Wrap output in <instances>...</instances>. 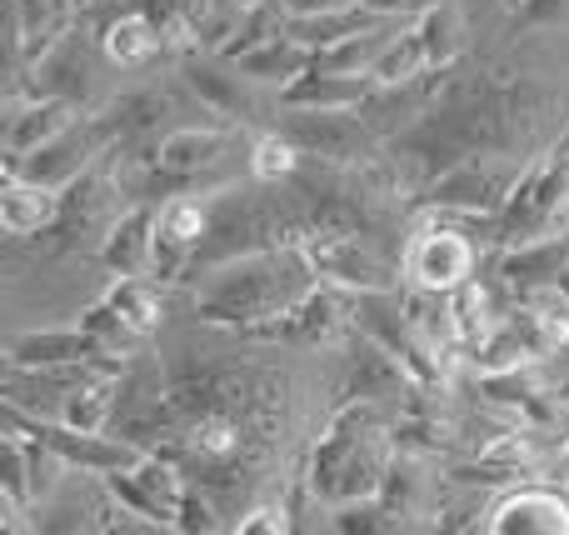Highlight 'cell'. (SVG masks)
Segmentation results:
<instances>
[{
  "label": "cell",
  "mask_w": 569,
  "mask_h": 535,
  "mask_svg": "<svg viewBox=\"0 0 569 535\" xmlns=\"http://www.w3.org/2000/svg\"><path fill=\"white\" fill-rule=\"evenodd\" d=\"M320 270V280H335L340 290H395V270L390 260H380L365 236H330L305 246Z\"/></svg>",
  "instance_id": "9"
},
{
  "label": "cell",
  "mask_w": 569,
  "mask_h": 535,
  "mask_svg": "<svg viewBox=\"0 0 569 535\" xmlns=\"http://www.w3.org/2000/svg\"><path fill=\"white\" fill-rule=\"evenodd\" d=\"M220 516H226V511H220V501L210 496L206 486H196V480H190V486H186V501H180V521H176V531H186V535H200V531H206V535H210V531L226 526Z\"/></svg>",
  "instance_id": "29"
},
{
  "label": "cell",
  "mask_w": 569,
  "mask_h": 535,
  "mask_svg": "<svg viewBox=\"0 0 569 535\" xmlns=\"http://www.w3.org/2000/svg\"><path fill=\"white\" fill-rule=\"evenodd\" d=\"M425 70H435L430 66V46H425V36H420V26H405L400 36L385 46V56L375 60V70L370 76L380 80V86H405V80H420Z\"/></svg>",
  "instance_id": "24"
},
{
  "label": "cell",
  "mask_w": 569,
  "mask_h": 535,
  "mask_svg": "<svg viewBox=\"0 0 569 535\" xmlns=\"http://www.w3.org/2000/svg\"><path fill=\"white\" fill-rule=\"evenodd\" d=\"M500 6H505V10H520V6H525V0H500Z\"/></svg>",
  "instance_id": "36"
},
{
  "label": "cell",
  "mask_w": 569,
  "mask_h": 535,
  "mask_svg": "<svg viewBox=\"0 0 569 535\" xmlns=\"http://www.w3.org/2000/svg\"><path fill=\"white\" fill-rule=\"evenodd\" d=\"M330 531H340V535H355V531H405V521L395 516L380 496H365V501H350V506H335Z\"/></svg>",
  "instance_id": "27"
},
{
  "label": "cell",
  "mask_w": 569,
  "mask_h": 535,
  "mask_svg": "<svg viewBox=\"0 0 569 535\" xmlns=\"http://www.w3.org/2000/svg\"><path fill=\"white\" fill-rule=\"evenodd\" d=\"M415 26H420L425 46H430V66H450L455 60V46H460V20H455V10L445 6V0H430V6L415 16Z\"/></svg>",
  "instance_id": "26"
},
{
  "label": "cell",
  "mask_w": 569,
  "mask_h": 535,
  "mask_svg": "<svg viewBox=\"0 0 569 535\" xmlns=\"http://www.w3.org/2000/svg\"><path fill=\"white\" fill-rule=\"evenodd\" d=\"M90 6H96V0H76V10H90Z\"/></svg>",
  "instance_id": "37"
},
{
  "label": "cell",
  "mask_w": 569,
  "mask_h": 535,
  "mask_svg": "<svg viewBox=\"0 0 569 535\" xmlns=\"http://www.w3.org/2000/svg\"><path fill=\"white\" fill-rule=\"evenodd\" d=\"M110 146H116V140H110L106 120L80 116V120H70L60 136L26 150V156H6V170H16V176H26V180H40V186H50V190H66L70 180L86 176Z\"/></svg>",
  "instance_id": "4"
},
{
  "label": "cell",
  "mask_w": 569,
  "mask_h": 535,
  "mask_svg": "<svg viewBox=\"0 0 569 535\" xmlns=\"http://www.w3.org/2000/svg\"><path fill=\"white\" fill-rule=\"evenodd\" d=\"M160 286H166V280H156V276H120L100 300H106L110 310H120V320L146 340V336H156L160 320H166V296H160Z\"/></svg>",
  "instance_id": "22"
},
{
  "label": "cell",
  "mask_w": 569,
  "mask_h": 535,
  "mask_svg": "<svg viewBox=\"0 0 569 535\" xmlns=\"http://www.w3.org/2000/svg\"><path fill=\"white\" fill-rule=\"evenodd\" d=\"M56 216H60V190L6 170V186H0V226H6V236H46L56 226Z\"/></svg>",
  "instance_id": "15"
},
{
  "label": "cell",
  "mask_w": 569,
  "mask_h": 535,
  "mask_svg": "<svg viewBox=\"0 0 569 535\" xmlns=\"http://www.w3.org/2000/svg\"><path fill=\"white\" fill-rule=\"evenodd\" d=\"M350 306H355V290L350 296H335V290L315 286L310 296L295 300L284 316L256 326L250 336L256 340H284V346H325V340H335L345 330V310Z\"/></svg>",
  "instance_id": "7"
},
{
  "label": "cell",
  "mask_w": 569,
  "mask_h": 535,
  "mask_svg": "<svg viewBox=\"0 0 569 535\" xmlns=\"http://www.w3.org/2000/svg\"><path fill=\"white\" fill-rule=\"evenodd\" d=\"M515 180H520L515 156L480 150V156L455 160L445 176H435L430 190H425V206L430 210H470V216H500V206L510 200Z\"/></svg>",
  "instance_id": "3"
},
{
  "label": "cell",
  "mask_w": 569,
  "mask_h": 535,
  "mask_svg": "<svg viewBox=\"0 0 569 535\" xmlns=\"http://www.w3.org/2000/svg\"><path fill=\"white\" fill-rule=\"evenodd\" d=\"M395 426L385 420V400H345L330 410L320 440L310 450V496L325 506H350V501L380 496L395 460Z\"/></svg>",
  "instance_id": "2"
},
{
  "label": "cell",
  "mask_w": 569,
  "mask_h": 535,
  "mask_svg": "<svg viewBox=\"0 0 569 535\" xmlns=\"http://www.w3.org/2000/svg\"><path fill=\"white\" fill-rule=\"evenodd\" d=\"M560 470H565V480H569V446H565V456H560Z\"/></svg>",
  "instance_id": "35"
},
{
  "label": "cell",
  "mask_w": 569,
  "mask_h": 535,
  "mask_svg": "<svg viewBox=\"0 0 569 535\" xmlns=\"http://www.w3.org/2000/svg\"><path fill=\"white\" fill-rule=\"evenodd\" d=\"M70 120H80V110H76V100H60V96H30L26 106H10L6 156H26V150H36L40 140L60 136Z\"/></svg>",
  "instance_id": "17"
},
{
  "label": "cell",
  "mask_w": 569,
  "mask_h": 535,
  "mask_svg": "<svg viewBox=\"0 0 569 535\" xmlns=\"http://www.w3.org/2000/svg\"><path fill=\"white\" fill-rule=\"evenodd\" d=\"M290 526H295V521H290V511H284V506H250L230 531H240V535H250V531L280 535V531H290Z\"/></svg>",
  "instance_id": "30"
},
{
  "label": "cell",
  "mask_w": 569,
  "mask_h": 535,
  "mask_svg": "<svg viewBox=\"0 0 569 535\" xmlns=\"http://www.w3.org/2000/svg\"><path fill=\"white\" fill-rule=\"evenodd\" d=\"M80 360H120L90 336L86 326H56V330H26L10 336L6 346V366L36 370V366H80Z\"/></svg>",
  "instance_id": "10"
},
{
  "label": "cell",
  "mask_w": 569,
  "mask_h": 535,
  "mask_svg": "<svg viewBox=\"0 0 569 535\" xmlns=\"http://www.w3.org/2000/svg\"><path fill=\"white\" fill-rule=\"evenodd\" d=\"M166 46H170L166 30H160L156 20L146 16V6H140V10H126V16H116L106 30H100V50H106L116 66H130V70L150 66V60H156Z\"/></svg>",
  "instance_id": "19"
},
{
  "label": "cell",
  "mask_w": 569,
  "mask_h": 535,
  "mask_svg": "<svg viewBox=\"0 0 569 535\" xmlns=\"http://www.w3.org/2000/svg\"><path fill=\"white\" fill-rule=\"evenodd\" d=\"M186 86L200 96V106L210 110V116H220L226 126H240V120H256V96H250V86L256 80L250 76H226L220 66H210V60H190L186 66Z\"/></svg>",
  "instance_id": "16"
},
{
  "label": "cell",
  "mask_w": 569,
  "mask_h": 535,
  "mask_svg": "<svg viewBox=\"0 0 569 535\" xmlns=\"http://www.w3.org/2000/svg\"><path fill=\"white\" fill-rule=\"evenodd\" d=\"M375 90H380V80L370 70L365 76H335V70L305 66L290 86H280V106L284 110H360Z\"/></svg>",
  "instance_id": "11"
},
{
  "label": "cell",
  "mask_w": 569,
  "mask_h": 535,
  "mask_svg": "<svg viewBox=\"0 0 569 535\" xmlns=\"http://www.w3.org/2000/svg\"><path fill=\"white\" fill-rule=\"evenodd\" d=\"M256 0H200V10H230V16H246Z\"/></svg>",
  "instance_id": "34"
},
{
  "label": "cell",
  "mask_w": 569,
  "mask_h": 535,
  "mask_svg": "<svg viewBox=\"0 0 569 535\" xmlns=\"http://www.w3.org/2000/svg\"><path fill=\"white\" fill-rule=\"evenodd\" d=\"M490 535H569V501L550 486H515L485 511Z\"/></svg>",
  "instance_id": "8"
},
{
  "label": "cell",
  "mask_w": 569,
  "mask_h": 535,
  "mask_svg": "<svg viewBox=\"0 0 569 535\" xmlns=\"http://www.w3.org/2000/svg\"><path fill=\"white\" fill-rule=\"evenodd\" d=\"M156 200H136L126 216H116V226L100 240V260L116 276H150V250H156Z\"/></svg>",
  "instance_id": "13"
},
{
  "label": "cell",
  "mask_w": 569,
  "mask_h": 535,
  "mask_svg": "<svg viewBox=\"0 0 569 535\" xmlns=\"http://www.w3.org/2000/svg\"><path fill=\"white\" fill-rule=\"evenodd\" d=\"M284 136L315 160H360L370 156V126L350 110H284Z\"/></svg>",
  "instance_id": "6"
},
{
  "label": "cell",
  "mask_w": 569,
  "mask_h": 535,
  "mask_svg": "<svg viewBox=\"0 0 569 535\" xmlns=\"http://www.w3.org/2000/svg\"><path fill=\"white\" fill-rule=\"evenodd\" d=\"M515 16L525 26H560V20H569V0H525Z\"/></svg>",
  "instance_id": "31"
},
{
  "label": "cell",
  "mask_w": 569,
  "mask_h": 535,
  "mask_svg": "<svg viewBox=\"0 0 569 535\" xmlns=\"http://www.w3.org/2000/svg\"><path fill=\"white\" fill-rule=\"evenodd\" d=\"M300 166H305V150L295 146L280 126L266 130V136L256 140V150H250V170H256V180H266V186L295 180V170H300Z\"/></svg>",
  "instance_id": "25"
},
{
  "label": "cell",
  "mask_w": 569,
  "mask_h": 535,
  "mask_svg": "<svg viewBox=\"0 0 569 535\" xmlns=\"http://www.w3.org/2000/svg\"><path fill=\"white\" fill-rule=\"evenodd\" d=\"M385 16H375V10L365 6H345V10H315V16H284V36H295L300 46L320 50V46H335V40L355 36V30H370L380 26Z\"/></svg>",
  "instance_id": "23"
},
{
  "label": "cell",
  "mask_w": 569,
  "mask_h": 535,
  "mask_svg": "<svg viewBox=\"0 0 569 535\" xmlns=\"http://www.w3.org/2000/svg\"><path fill=\"white\" fill-rule=\"evenodd\" d=\"M310 60H315V50L300 46L295 36H284V30H280V36H270V40H260V46L240 50L236 70H240V76H250L256 86H290V80L300 76Z\"/></svg>",
  "instance_id": "20"
},
{
  "label": "cell",
  "mask_w": 569,
  "mask_h": 535,
  "mask_svg": "<svg viewBox=\"0 0 569 535\" xmlns=\"http://www.w3.org/2000/svg\"><path fill=\"white\" fill-rule=\"evenodd\" d=\"M80 326H86L90 336H96L100 346H106L110 356H120V360H126L130 350L140 346V336L126 326V320H120V310H110V306H106V300H96V306H90L86 316H80Z\"/></svg>",
  "instance_id": "28"
},
{
  "label": "cell",
  "mask_w": 569,
  "mask_h": 535,
  "mask_svg": "<svg viewBox=\"0 0 569 535\" xmlns=\"http://www.w3.org/2000/svg\"><path fill=\"white\" fill-rule=\"evenodd\" d=\"M156 156H160V166H170V170H180V176H206V170H216L220 166V156H226V130H216V126H180V130H166L160 136V146H156Z\"/></svg>",
  "instance_id": "21"
},
{
  "label": "cell",
  "mask_w": 569,
  "mask_h": 535,
  "mask_svg": "<svg viewBox=\"0 0 569 535\" xmlns=\"http://www.w3.org/2000/svg\"><path fill=\"white\" fill-rule=\"evenodd\" d=\"M30 96H60V100H86L90 96V46L80 40V30H66L46 56L30 66L26 76Z\"/></svg>",
  "instance_id": "12"
},
{
  "label": "cell",
  "mask_w": 569,
  "mask_h": 535,
  "mask_svg": "<svg viewBox=\"0 0 569 535\" xmlns=\"http://www.w3.org/2000/svg\"><path fill=\"white\" fill-rule=\"evenodd\" d=\"M315 286H320V270H315L305 246L246 250V256L206 266V280L196 286V316L206 326H230L250 336L256 326L284 316Z\"/></svg>",
  "instance_id": "1"
},
{
  "label": "cell",
  "mask_w": 569,
  "mask_h": 535,
  "mask_svg": "<svg viewBox=\"0 0 569 535\" xmlns=\"http://www.w3.org/2000/svg\"><path fill=\"white\" fill-rule=\"evenodd\" d=\"M365 10H375V16H385V20H410V16H420L430 0H360Z\"/></svg>",
  "instance_id": "32"
},
{
  "label": "cell",
  "mask_w": 569,
  "mask_h": 535,
  "mask_svg": "<svg viewBox=\"0 0 569 535\" xmlns=\"http://www.w3.org/2000/svg\"><path fill=\"white\" fill-rule=\"evenodd\" d=\"M76 0H10V50L16 60H40L66 30H76Z\"/></svg>",
  "instance_id": "14"
},
{
  "label": "cell",
  "mask_w": 569,
  "mask_h": 535,
  "mask_svg": "<svg viewBox=\"0 0 569 535\" xmlns=\"http://www.w3.org/2000/svg\"><path fill=\"white\" fill-rule=\"evenodd\" d=\"M565 266H569V236H560V230L520 240V246H505L500 256V276L510 286H555Z\"/></svg>",
  "instance_id": "18"
},
{
  "label": "cell",
  "mask_w": 569,
  "mask_h": 535,
  "mask_svg": "<svg viewBox=\"0 0 569 535\" xmlns=\"http://www.w3.org/2000/svg\"><path fill=\"white\" fill-rule=\"evenodd\" d=\"M345 6H360V0H284L290 16H315V10H345Z\"/></svg>",
  "instance_id": "33"
},
{
  "label": "cell",
  "mask_w": 569,
  "mask_h": 535,
  "mask_svg": "<svg viewBox=\"0 0 569 535\" xmlns=\"http://www.w3.org/2000/svg\"><path fill=\"white\" fill-rule=\"evenodd\" d=\"M475 260H480L475 240H465L460 230H455V216L435 210V216L415 230L410 250H405V276L420 290H445V296H450V290L470 286Z\"/></svg>",
  "instance_id": "5"
}]
</instances>
